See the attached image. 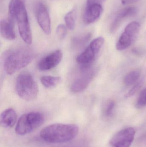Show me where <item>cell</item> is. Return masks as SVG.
<instances>
[{
	"label": "cell",
	"mask_w": 146,
	"mask_h": 147,
	"mask_svg": "<svg viewBox=\"0 0 146 147\" xmlns=\"http://www.w3.org/2000/svg\"><path fill=\"white\" fill-rule=\"evenodd\" d=\"M34 52L26 46L13 47L6 51L3 54V62L4 70L11 75L26 67L34 57Z\"/></svg>",
	"instance_id": "6da1fadb"
},
{
	"label": "cell",
	"mask_w": 146,
	"mask_h": 147,
	"mask_svg": "<svg viewBox=\"0 0 146 147\" xmlns=\"http://www.w3.org/2000/svg\"><path fill=\"white\" fill-rule=\"evenodd\" d=\"M78 132L79 127L75 124L54 123L43 129L40 136L49 143H65L74 139Z\"/></svg>",
	"instance_id": "7a4b0ae2"
},
{
	"label": "cell",
	"mask_w": 146,
	"mask_h": 147,
	"mask_svg": "<svg viewBox=\"0 0 146 147\" xmlns=\"http://www.w3.org/2000/svg\"><path fill=\"white\" fill-rule=\"evenodd\" d=\"M8 19L17 22L20 35L23 41L30 45L32 43V34L25 7V3H14L9 7Z\"/></svg>",
	"instance_id": "3957f363"
},
{
	"label": "cell",
	"mask_w": 146,
	"mask_h": 147,
	"mask_svg": "<svg viewBox=\"0 0 146 147\" xmlns=\"http://www.w3.org/2000/svg\"><path fill=\"white\" fill-rule=\"evenodd\" d=\"M16 93L22 100L31 101L37 98L38 86L32 75L27 72H23L18 75L15 83Z\"/></svg>",
	"instance_id": "277c9868"
},
{
	"label": "cell",
	"mask_w": 146,
	"mask_h": 147,
	"mask_svg": "<svg viewBox=\"0 0 146 147\" xmlns=\"http://www.w3.org/2000/svg\"><path fill=\"white\" fill-rule=\"evenodd\" d=\"M43 115L39 112H29L22 115L15 127L17 134L24 136L31 133L43 123Z\"/></svg>",
	"instance_id": "5b68a950"
},
{
	"label": "cell",
	"mask_w": 146,
	"mask_h": 147,
	"mask_svg": "<svg viewBox=\"0 0 146 147\" xmlns=\"http://www.w3.org/2000/svg\"><path fill=\"white\" fill-rule=\"evenodd\" d=\"M102 37H98L91 42L85 50L76 59V61L81 66H90L96 58L104 43Z\"/></svg>",
	"instance_id": "8992f818"
},
{
	"label": "cell",
	"mask_w": 146,
	"mask_h": 147,
	"mask_svg": "<svg viewBox=\"0 0 146 147\" xmlns=\"http://www.w3.org/2000/svg\"><path fill=\"white\" fill-rule=\"evenodd\" d=\"M79 72L71 84V91L79 93L85 90L92 80L95 75L94 70L91 66H81Z\"/></svg>",
	"instance_id": "52a82bcc"
},
{
	"label": "cell",
	"mask_w": 146,
	"mask_h": 147,
	"mask_svg": "<svg viewBox=\"0 0 146 147\" xmlns=\"http://www.w3.org/2000/svg\"><path fill=\"white\" fill-rule=\"evenodd\" d=\"M140 27V25L137 22H133L129 24L125 28L124 32L117 43V49L122 51L129 47L137 38Z\"/></svg>",
	"instance_id": "ba28073f"
},
{
	"label": "cell",
	"mask_w": 146,
	"mask_h": 147,
	"mask_svg": "<svg viewBox=\"0 0 146 147\" xmlns=\"http://www.w3.org/2000/svg\"><path fill=\"white\" fill-rule=\"evenodd\" d=\"M134 129L128 127L119 131L111 139V145L112 147H129L135 136Z\"/></svg>",
	"instance_id": "9c48e42d"
},
{
	"label": "cell",
	"mask_w": 146,
	"mask_h": 147,
	"mask_svg": "<svg viewBox=\"0 0 146 147\" xmlns=\"http://www.w3.org/2000/svg\"><path fill=\"white\" fill-rule=\"evenodd\" d=\"M36 15L37 21L40 28L47 35L50 34L51 24L50 17L45 5L42 2L37 4L36 7Z\"/></svg>",
	"instance_id": "30bf717a"
},
{
	"label": "cell",
	"mask_w": 146,
	"mask_h": 147,
	"mask_svg": "<svg viewBox=\"0 0 146 147\" xmlns=\"http://www.w3.org/2000/svg\"><path fill=\"white\" fill-rule=\"evenodd\" d=\"M63 53L60 50H56L43 58L38 64V68L41 71L49 70L56 67L61 61Z\"/></svg>",
	"instance_id": "8fae6325"
},
{
	"label": "cell",
	"mask_w": 146,
	"mask_h": 147,
	"mask_svg": "<svg viewBox=\"0 0 146 147\" xmlns=\"http://www.w3.org/2000/svg\"><path fill=\"white\" fill-rule=\"evenodd\" d=\"M103 10L102 4H86L83 15L85 24H91L96 21L100 17Z\"/></svg>",
	"instance_id": "7c38bea8"
},
{
	"label": "cell",
	"mask_w": 146,
	"mask_h": 147,
	"mask_svg": "<svg viewBox=\"0 0 146 147\" xmlns=\"http://www.w3.org/2000/svg\"><path fill=\"white\" fill-rule=\"evenodd\" d=\"M137 11L136 8L134 7L126 8L120 11L111 25V32H115L125 19L133 16L137 13Z\"/></svg>",
	"instance_id": "4fadbf2b"
},
{
	"label": "cell",
	"mask_w": 146,
	"mask_h": 147,
	"mask_svg": "<svg viewBox=\"0 0 146 147\" xmlns=\"http://www.w3.org/2000/svg\"><path fill=\"white\" fill-rule=\"evenodd\" d=\"M14 23L8 19H3L0 22L1 34L3 38L8 40L15 39L16 35L14 29Z\"/></svg>",
	"instance_id": "5bb4252c"
},
{
	"label": "cell",
	"mask_w": 146,
	"mask_h": 147,
	"mask_svg": "<svg viewBox=\"0 0 146 147\" xmlns=\"http://www.w3.org/2000/svg\"><path fill=\"white\" fill-rule=\"evenodd\" d=\"M16 120L17 115L13 109H7L1 114L0 122L1 126L4 127H12L16 123Z\"/></svg>",
	"instance_id": "9a60e30c"
},
{
	"label": "cell",
	"mask_w": 146,
	"mask_h": 147,
	"mask_svg": "<svg viewBox=\"0 0 146 147\" xmlns=\"http://www.w3.org/2000/svg\"><path fill=\"white\" fill-rule=\"evenodd\" d=\"M91 34L90 33L75 36L72 39L71 45L75 49H79L82 48L90 40Z\"/></svg>",
	"instance_id": "2e32d148"
},
{
	"label": "cell",
	"mask_w": 146,
	"mask_h": 147,
	"mask_svg": "<svg viewBox=\"0 0 146 147\" xmlns=\"http://www.w3.org/2000/svg\"><path fill=\"white\" fill-rule=\"evenodd\" d=\"M60 77L51 76H43L40 78V82L43 86L47 88L55 87L61 82Z\"/></svg>",
	"instance_id": "e0dca14e"
},
{
	"label": "cell",
	"mask_w": 146,
	"mask_h": 147,
	"mask_svg": "<svg viewBox=\"0 0 146 147\" xmlns=\"http://www.w3.org/2000/svg\"><path fill=\"white\" fill-rule=\"evenodd\" d=\"M140 73L139 71H133L128 73L124 77L123 81L126 86H130L135 83L139 79Z\"/></svg>",
	"instance_id": "ac0fdd59"
},
{
	"label": "cell",
	"mask_w": 146,
	"mask_h": 147,
	"mask_svg": "<svg viewBox=\"0 0 146 147\" xmlns=\"http://www.w3.org/2000/svg\"><path fill=\"white\" fill-rule=\"evenodd\" d=\"M66 26L70 30H73L75 27V12L74 10L67 13L64 17Z\"/></svg>",
	"instance_id": "d6986e66"
},
{
	"label": "cell",
	"mask_w": 146,
	"mask_h": 147,
	"mask_svg": "<svg viewBox=\"0 0 146 147\" xmlns=\"http://www.w3.org/2000/svg\"><path fill=\"white\" fill-rule=\"evenodd\" d=\"M67 26L63 24H60L57 28L56 34L57 38L61 40H63L66 38L67 36Z\"/></svg>",
	"instance_id": "ffe728a7"
},
{
	"label": "cell",
	"mask_w": 146,
	"mask_h": 147,
	"mask_svg": "<svg viewBox=\"0 0 146 147\" xmlns=\"http://www.w3.org/2000/svg\"><path fill=\"white\" fill-rule=\"evenodd\" d=\"M146 105V88L141 92L136 103L138 108H141Z\"/></svg>",
	"instance_id": "44dd1931"
},
{
	"label": "cell",
	"mask_w": 146,
	"mask_h": 147,
	"mask_svg": "<svg viewBox=\"0 0 146 147\" xmlns=\"http://www.w3.org/2000/svg\"><path fill=\"white\" fill-rule=\"evenodd\" d=\"M143 84V81L142 80H141L139 82H138L126 94L125 97L127 98L133 96L135 95V93L138 91V90H139L140 88L141 87Z\"/></svg>",
	"instance_id": "7402d4cb"
},
{
	"label": "cell",
	"mask_w": 146,
	"mask_h": 147,
	"mask_svg": "<svg viewBox=\"0 0 146 147\" xmlns=\"http://www.w3.org/2000/svg\"><path fill=\"white\" fill-rule=\"evenodd\" d=\"M115 107V102L111 101L109 102L105 111V115L106 117H110L112 115Z\"/></svg>",
	"instance_id": "603a6c76"
},
{
	"label": "cell",
	"mask_w": 146,
	"mask_h": 147,
	"mask_svg": "<svg viewBox=\"0 0 146 147\" xmlns=\"http://www.w3.org/2000/svg\"><path fill=\"white\" fill-rule=\"evenodd\" d=\"M106 0H87L86 4H102Z\"/></svg>",
	"instance_id": "cb8c5ba5"
},
{
	"label": "cell",
	"mask_w": 146,
	"mask_h": 147,
	"mask_svg": "<svg viewBox=\"0 0 146 147\" xmlns=\"http://www.w3.org/2000/svg\"><path fill=\"white\" fill-rule=\"evenodd\" d=\"M138 1L139 0H121V2L124 5H127V4L135 3Z\"/></svg>",
	"instance_id": "d4e9b609"
}]
</instances>
